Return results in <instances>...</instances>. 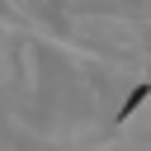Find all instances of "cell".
<instances>
[{
  "label": "cell",
  "mask_w": 151,
  "mask_h": 151,
  "mask_svg": "<svg viewBox=\"0 0 151 151\" xmlns=\"http://www.w3.org/2000/svg\"><path fill=\"white\" fill-rule=\"evenodd\" d=\"M146 94H151V85H137V90H132V94L123 99V109L113 113V123H127V118H132V113H137V109L146 104Z\"/></svg>",
  "instance_id": "cell-1"
}]
</instances>
